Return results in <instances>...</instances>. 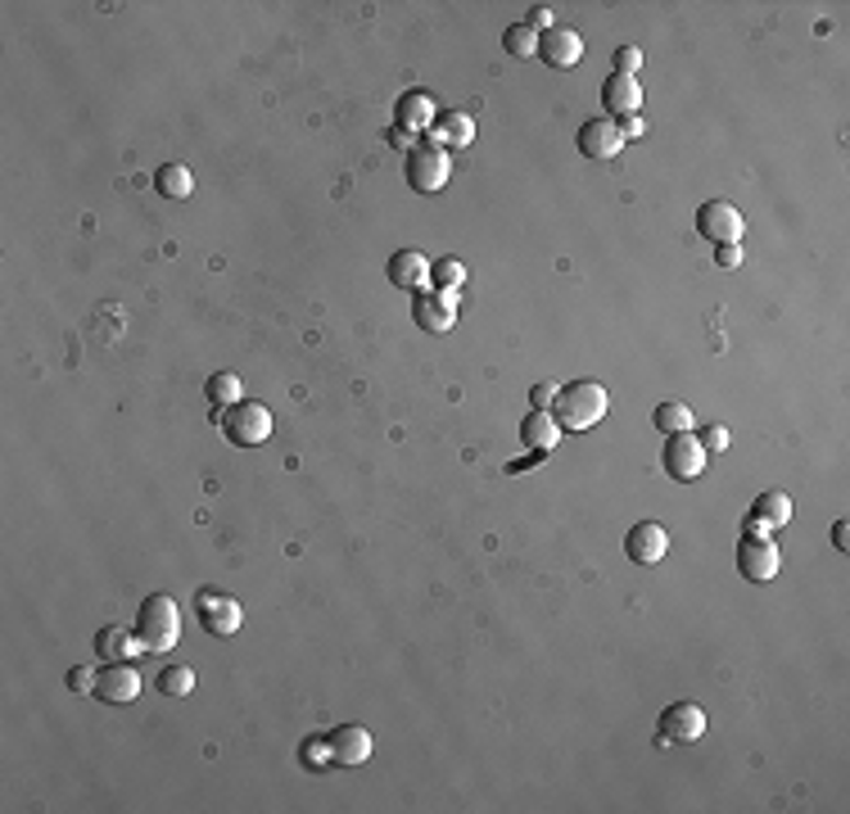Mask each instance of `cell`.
<instances>
[{"instance_id": "obj_1", "label": "cell", "mask_w": 850, "mask_h": 814, "mask_svg": "<svg viewBox=\"0 0 850 814\" xmlns=\"http://www.w3.org/2000/svg\"><path fill=\"white\" fill-rule=\"evenodd\" d=\"M547 412L557 417L562 430L579 434V430H593L611 412V394L598 381H570V385H557V398H552Z\"/></svg>"}, {"instance_id": "obj_2", "label": "cell", "mask_w": 850, "mask_h": 814, "mask_svg": "<svg viewBox=\"0 0 850 814\" xmlns=\"http://www.w3.org/2000/svg\"><path fill=\"white\" fill-rule=\"evenodd\" d=\"M136 638L145 643V652H172L181 638V611L168 593H150L136 607Z\"/></svg>"}, {"instance_id": "obj_3", "label": "cell", "mask_w": 850, "mask_h": 814, "mask_svg": "<svg viewBox=\"0 0 850 814\" xmlns=\"http://www.w3.org/2000/svg\"><path fill=\"white\" fill-rule=\"evenodd\" d=\"M403 177H408V186L417 195H439L453 177V155L434 140H417L408 150V163H403Z\"/></svg>"}, {"instance_id": "obj_4", "label": "cell", "mask_w": 850, "mask_h": 814, "mask_svg": "<svg viewBox=\"0 0 850 814\" xmlns=\"http://www.w3.org/2000/svg\"><path fill=\"white\" fill-rule=\"evenodd\" d=\"M222 434H227V443H236V449H258V443H268L272 439V412H268V403H236L222 412Z\"/></svg>"}, {"instance_id": "obj_5", "label": "cell", "mask_w": 850, "mask_h": 814, "mask_svg": "<svg viewBox=\"0 0 850 814\" xmlns=\"http://www.w3.org/2000/svg\"><path fill=\"white\" fill-rule=\"evenodd\" d=\"M783 570V552L773 547L769 534H743L737 539V575L751 579V584H769L779 579Z\"/></svg>"}, {"instance_id": "obj_6", "label": "cell", "mask_w": 850, "mask_h": 814, "mask_svg": "<svg viewBox=\"0 0 850 814\" xmlns=\"http://www.w3.org/2000/svg\"><path fill=\"white\" fill-rule=\"evenodd\" d=\"M696 231L706 236L711 245H737V240H743V231H747V217H743V208L728 204V200H706L696 208Z\"/></svg>"}, {"instance_id": "obj_7", "label": "cell", "mask_w": 850, "mask_h": 814, "mask_svg": "<svg viewBox=\"0 0 850 814\" xmlns=\"http://www.w3.org/2000/svg\"><path fill=\"white\" fill-rule=\"evenodd\" d=\"M412 321L426 330V336H449L457 321V290H421L412 299Z\"/></svg>"}, {"instance_id": "obj_8", "label": "cell", "mask_w": 850, "mask_h": 814, "mask_svg": "<svg viewBox=\"0 0 850 814\" xmlns=\"http://www.w3.org/2000/svg\"><path fill=\"white\" fill-rule=\"evenodd\" d=\"M195 611H200V624L208 629V634H217V638H231L236 629L245 624V607L231 593H217V588H200Z\"/></svg>"}, {"instance_id": "obj_9", "label": "cell", "mask_w": 850, "mask_h": 814, "mask_svg": "<svg viewBox=\"0 0 850 814\" xmlns=\"http://www.w3.org/2000/svg\"><path fill=\"white\" fill-rule=\"evenodd\" d=\"M660 466L670 479H696L701 471H706V449H701V439L692 430L688 434H665Z\"/></svg>"}, {"instance_id": "obj_10", "label": "cell", "mask_w": 850, "mask_h": 814, "mask_svg": "<svg viewBox=\"0 0 850 814\" xmlns=\"http://www.w3.org/2000/svg\"><path fill=\"white\" fill-rule=\"evenodd\" d=\"M95 697L109 701V706H132V701L140 697V675H136V665L127 660H109L95 670Z\"/></svg>"}, {"instance_id": "obj_11", "label": "cell", "mask_w": 850, "mask_h": 814, "mask_svg": "<svg viewBox=\"0 0 850 814\" xmlns=\"http://www.w3.org/2000/svg\"><path fill=\"white\" fill-rule=\"evenodd\" d=\"M706 733V711L696 701H670L660 711V743H696Z\"/></svg>"}, {"instance_id": "obj_12", "label": "cell", "mask_w": 850, "mask_h": 814, "mask_svg": "<svg viewBox=\"0 0 850 814\" xmlns=\"http://www.w3.org/2000/svg\"><path fill=\"white\" fill-rule=\"evenodd\" d=\"M665 552H670V534H665L660 521H638V525H630V534H624V557H630L634 566H656Z\"/></svg>"}, {"instance_id": "obj_13", "label": "cell", "mask_w": 850, "mask_h": 814, "mask_svg": "<svg viewBox=\"0 0 850 814\" xmlns=\"http://www.w3.org/2000/svg\"><path fill=\"white\" fill-rule=\"evenodd\" d=\"M434 123H439V109H434V100L426 91H403L394 100V127L398 132L426 136V132H434Z\"/></svg>"}, {"instance_id": "obj_14", "label": "cell", "mask_w": 850, "mask_h": 814, "mask_svg": "<svg viewBox=\"0 0 850 814\" xmlns=\"http://www.w3.org/2000/svg\"><path fill=\"white\" fill-rule=\"evenodd\" d=\"M326 743H330V760H336L340 769H358L372 760V733H366L362 724H340L336 733H326Z\"/></svg>"}, {"instance_id": "obj_15", "label": "cell", "mask_w": 850, "mask_h": 814, "mask_svg": "<svg viewBox=\"0 0 850 814\" xmlns=\"http://www.w3.org/2000/svg\"><path fill=\"white\" fill-rule=\"evenodd\" d=\"M579 155L583 159H615L624 150V136H620V123L615 118H588L575 136Z\"/></svg>"}, {"instance_id": "obj_16", "label": "cell", "mask_w": 850, "mask_h": 814, "mask_svg": "<svg viewBox=\"0 0 850 814\" xmlns=\"http://www.w3.org/2000/svg\"><path fill=\"white\" fill-rule=\"evenodd\" d=\"M430 263H434V258H426L421 249H398V253H389L385 276H389V285H398V290L421 294V290H430Z\"/></svg>"}, {"instance_id": "obj_17", "label": "cell", "mask_w": 850, "mask_h": 814, "mask_svg": "<svg viewBox=\"0 0 850 814\" xmlns=\"http://www.w3.org/2000/svg\"><path fill=\"white\" fill-rule=\"evenodd\" d=\"M602 104H607V118H630L643 109V82L630 78V72H611L602 82Z\"/></svg>"}, {"instance_id": "obj_18", "label": "cell", "mask_w": 850, "mask_h": 814, "mask_svg": "<svg viewBox=\"0 0 850 814\" xmlns=\"http://www.w3.org/2000/svg\"><path fill=\"white\" fill-rule=\"evenodd\" d=\"M539 59L547 68H575L583 59V36L570 32V27H552L539 36Z\"/></svg>"}, {"instance_id": "obj_19", "label": "cell", "mask_w": 850, "mask_h": 814, "mask_svg": "<svg viewBox=\"0 0 850 814\" xmlns=\"http://www.w3.org/2000/svg\"><path fill=\"white\" fill-rule=\"evenodd\" d=\"M562 434H566V430L557 426V417H552L547 407H530V417L521 421V443H525L530 453H543V457L557 449Z\"/></svg>"}, {"instance_id": "obj_20", "label": "cell", "mask_w": 850, "mask_h": 814, "mask_svg": "<svg viewBox=\"0 0 850 814\" xmlns=\"http://www.w3.org/2000/svg\"><path fill=\"white\" fill-rule=\"evenodd\" d=\"M95 652H100V660H136V652H145V643L136 638V629L109 624L95 634Z\"/></svg>"}, {"instance_id": "obj_21", "label": "cell", "mask_w": 850, "mask_h": 814, "mask_svg": "<svg viewBox=\"0 0 850 814\" xmlns=\"http://www.w3.org/2000/svg\"><path fill=\"white\" fill-rule=\"evenodd\" d=\"M430 140L434 145H443V150H466V145L475 140V118L471 114H462V109H457V114H439V123H434V132H430Z\"/></svg>"}, {"instance_id": "obj_22", "label": "cell", "mask_w": 850, "mask_h": 814, "mask_svg": "<svg viewBox=\"0 0 850 814\" xmlns=\"http://www.w3.org/2000/svg\"><path fill=\"white\" fill-rule=\"evenodd\" d=\"M747 521H756V525H764V530L787 525V521H792V498H787L783 489L760 494V498L751 502V511H747Z\"/></svg>"}, {"instance_id": "obj_23", "label": "cell", "mask_w": 850, "mask_h": 814, "mask_svg": "<svg viewBox=\"0 0 850 814\" xmlns=\"http://www.w3.org/2000/svg\"><path fill=\"white\" fill-rule=\"evenodd\" d=\"M204 394H208V407H217V412H227V407L245 403V385H240L236 372H213L208 385H204Z\"/></svg>"}, {"instance_id": "obj_24", "label": "cell", "mask_w": 850, "mask_h": 814, "mask_svg": "<svg viewBox=\"0 0 850 814\" xmlns=\"http://www.w3.org/2000/svg\"><path fill=\"white\" fill-rule=\"evenodd\" d=\"M155 191H159L163 200H186V195L195 191V177H191L186 163H163V168L155 172Z\"/></svg>"}, {"instance_id": "obj_25", "label": "cell", "mask_w": 850, "mask_h": 814, "mask_svg": "<svg viewBox=\"0 0 850 814\" xmlns=\"http://www.w3.org/2000/svg\"><path fill=\"white\" fill-rule=\"evenodd\" d=\"M656 430L660 434H688L692 426H696V417H692V407L688 403H679V398H670V403H660L656 407Z\"/></svg>"}, {"instance_id": "obj_26", "label": "cell", "mask_w": 850, "mask_h": 814, "mask_svg": "<svg viewBox=\"0 0 850 814\" xmlns=\"http://www.w3.org/2000/svg\"><path fill=\"white\" fill-rule=\"evenodd\" d=\"M502 46H507V55H515V59H534V55H539V32H534L530 23H511V27L502 32Z\"/></svg>"}, {"instance_id": "obj_27", "label": "cell", "mask_w": 850, "mask_h": 814, "mask_svg": "<svg viewBox=\"0 0 850 814\" xmlns=\"http://www.w3.org/2000/svg\"><path fill=\"white\" fill-rule=\"evenodd\" d=\"M159 692L163 697H191L195 692V670H191V665H163V670H159Z\"/></svg>"}, {"instance_id": "obj_28", "label": "cell", "mask_w": 850, "mask_h": 814, "mask_svg": "<svg viewBox=\"0 0 850 814\" xmlns=\"http://www.w3.org/2000/svg\"><path fill=\"white\" fill-rule=\"evenodd\" d=\"M462 281H466L462 258H434V263H430V285L434 290H462Z\"/></svg>"}, {"instance_id": "obj_29", "label": "cell", "mask_w": 850, "mask_h": 814, "mask_svg": "<svg viewBox=\"0 0 850 814\" xmlns=\"http://www.w3.org/2000/svg\"><path fill=\"white\" fill-rule=\"evenodd\" d=\"M68 692L95 697V670H91V665H72V670H68Z\"/></svg>"}, {"instance_id": "obj_30", "label": "cell", "mask_w": 850, "mask_h": 814, "mask_svg": "<svg viewBox=\"0 0 850 814\" xmlns=\"http://www.w3.org/2000/svg\"><path fill=\"white\" fill-rule=\"evenodd\" d=\"M304 765H308V769L336 765V760H330V743H326V737H308V743H304Z\"/></svg>"}, {"instance_id": "obj_31", "label": "cell", "mask_w": 850, "mask_h": 814, "mask_svg": "<svg viewBox=\"0 0 850 814\" xmlns=\"http://www.w3.org/2000/svg\"><path fill=\"white\" fill-rule=\"evenodd\" d=\"M638 68H643V46H620L615 50V72H630V78H638Z\"/></svg>"}, {"instance_id": "obj_32", "label": "cell", "mask_w": 850, "mask_h": 814, "mask_svg": "<svg viewBox=\"0 0 850 814\" xmlns=\"http://www.w3.org/2000/svg\"><path fill=\"white\" fill-rule=\"evenodd\" d=\"M696 439H701V449H706V453H724L728 449V426H706Z\"/></svg>"}, {"instance_id": "obj_33", "label": "cell", "mask_w": 850, "mask_h": 814, "mask_svg": "<svg viewBox=\"0 0 850 814\" xmlns=\"http://www.w3.org/2000/svg\"><path fill=\"white\" fill-rule=\"evenodd\" d=\"M525 23H530V27L539 32V36H543V32H552V27H557V23H552V5H534V10L525 14Z\"/></svg>"}, {"instance_id": "obj_34", "label": "cell", "mask_w": 850, "mask_h": 814, "mask_svg": "<svg viewBox=\"0 0 850 814\" xmlns=\"http://www.w3.org/2000/svg\"><path fill=\"white\" fill-rule=\"evenodd\" d=\"M715 263H719L724 272H733L737 263H743V249H737V245H715Z\"/></svg>"}, {"instance_id": "obj_35", "label": "cell", "mask_w": 850, "mask_h": 814, "mask_svg": "<svg viewBox=\"0 0 850 814\" xmlns=\"http://www.w3.org/2000/svg\"><path fill=\"white\" fill-rule=\"evenodd\" d=\"M552 398H557V385H552V381L530 389V407H552Z\"/></svg>"}, {"instance_id": "obj_36", "label": "cell", "mask_w": 850, "mask_h": 814, "mask_svg": "<svg viewBox=\"0 0 850 814\" xmlns=\"http://www.w3.org/2000/svg\"><path fill=\"white\" fill-rule=\"evenodd\" d=\"M643 132H647V123H643L638 114H630V118L620 123V136H624V140H630V136H643Z\"/></svg>"}, {"instance_id": "obj_37", "label": "cell", "mask_w": 850, "mask_h": 814, "mask_svg": "<svg viewBox=\"0 0 850 814\" xmlns=\"http://www.w3.org/2000/svg\"><path fill=\"white\" fill-rule=\"evenodd\" d=\"M832 543H837V552H846V547H850V525H846V521H837V525H832Z\"/></svg>"}]
</instances>
